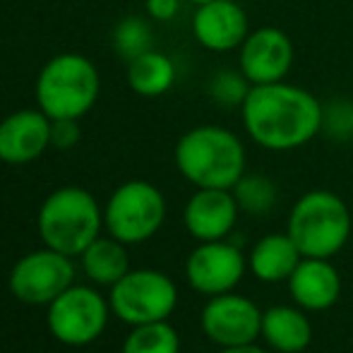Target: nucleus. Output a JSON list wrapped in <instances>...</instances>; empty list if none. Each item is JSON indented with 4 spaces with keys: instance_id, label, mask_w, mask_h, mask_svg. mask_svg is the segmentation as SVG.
<instances>
[{
    "instance_id": "obj_27",
    "label": "nucleus",
    "mask_w": 353,
    "mask_h": 353,
    "mask_svg": "<svg viewBox=\"0 0 353 353\" xmlns=\"http://www.w3.org/2000/svg\"><path fill=\"white\" fill-rule=\"evenodd\" d=\"M219 353H267L257 344H245V346H231V349H221Z\"/></svg>"
},
{
    "instance_id": "obj_8",
    "label": "nucleus",
    "mask_w": 353,
    "mask_h": 353,
    "mask_svg": "<svg viewBox=\"0 0 353 353\" xmlns=\"http://www.w3.org/2000/svg\"><path fill=\"white\" fill-rule=\"evenodd\" d=\"M108 322V303L89 286L65 288L48 305V330L65 346H87L101 336Z\"/></svg>"
},
{
    "instance_id": "obj_9",
    "label": "nucleus",
    "mask_w": 353,
    "mask_h": 353,
    "mask_svg": "<svg viewBox=\"0 0 353 353\" xmlns=\"http://www.w3.org/2000/svg\"><path fill=\"white\" fill-rule=\"evenodd\" d=\"M72 257L43 248L14 262L10 272V291L24 305H51L65 288L72 286Z\"/></svg>"
},
{
    "instance_id": "obj_18",
    "label": "nucleus",
    "mask_w": 353,
    "mask_h": 353,
    "mask_svg": "<svg viewBox=\"0 0 353 353\" xmlns=\"http://www.w3.org/2000/svg\"><path fill=\"white\" fill-rule=\"evenodd\" d=\"M301 260V250L288 233H267L252 245L248 255V270L260 281L279 283L288 281Z\"/></svg>"
},
{
    "instance_id": "obj_10",
    "label": "nucleus",
    "mask_w": 353,
    "mask_h": 353,
    "mask_svg": "<svg viewBox=\"0 0 353 353\" xmlns=\"http://www.w3.org/2000/svg\"><path fill=\"white\" fill-rule=\"evenodd\" d=\"M202 332L221 349L255 344L262 332V310L241 293L212 296L202 307Z\"/></svg>"
},
{
    "instance_id": "obj_22",
    "label": "nucleus",
    "mask_w": 353,
    "mask_h": 353,
    "mask_svg": "<svg viewBox=\"0 0 353 353\" xmlns=\"http://www.w3.org/2000/svg\"><path fill=\"white\" fill-rule=\"evenodd\" d=\"M241 212L248 214H267L276 202V183L262 173H243L241 181L233 185Z\"/></svg>"
},
{
    "instance_id": "obj_3",
    "label": "nucleus",
    "mask_w": 353,
    "mask_h": 353,
    "mask_svg": "<svg viewBox=\"0 0 353 353\" xmlns=\"http://www.w3.org/2000/svg\"><path fill=\"white\" fill-rule=\"evenodd\" d=\"M286 233L303 257L332 260L351 238V210L336 192L310 190L293 205Z\"/></svg>"
},
{
    "instance_id": "obj_11",
    "label": "nucleus",
    "mask_w": 353,
    "mask_h": 353,
    "mask_svg": "<svg viewBox=\"0 0 353 353\" xmlns=\"http://www.w3.org/2000/svg\"><path fill=\"white\" fill-rule=\"evenodd\" d=\"M248 270V257L226 241L200 243L185 262L188 283L197 293L221 296L231 293L241 283Z\"/></svg>"
},
{
    "instance_id": "obj_26",
    "label": "nucleus",
    "mask_w": 353,
    "mask_h": 353,
    "mask_svg": "<svg viewBox=\"0 0 353 353\" xmlns=\"http://www.w3.org/2000/svg\"><path fill=\"white\" fill-rule=\"evenodd\" d=\"M181 10V0H147V12L157 22H171Z\"/></svg>"
},
{
    "instance_id": "obj_14",
    "label": "nucleus",
    "mask_w": 353,
    "mask_h": 353,
    "mask_svg": "<svg viewBox=\"0 0 353 353\" xmlns=\"http://www.w3.org/2000/svg\"><path fill=\"white\" fill-rule=\"evenodd\" d=\"M192 34L207 51H236L250 34L248 14L236 0H214V3L197 5L192 17Z\"/></svg>"
},
{
    "instance_id": "obj_12",
    "label": "nucleus",
    "mask_w": 353,
    "mask_h": 353,
    "mask_svg": "<svg viewBox=\"0 0 353 353\" xmlns=\"http://www.w3.org/2000/svg\"><path fill=\"white\" fill-rule=\"evenodd\" d=\"M241 72L250 84H272L286 79L296 61V48L286 32L276 27H260L248 34L238 48Z\"/></svg>"
},
{
    "instance_id": "obj_7",
    "label": "nucleus",
    "mask_w": 353,
    "mask_h": 353,
    "mask_svg": "<svg viewBox=\"0 0 353 353\" xmlns=\"http://www.w3.org/2000/svg\"><path fill=\"white\" fill-rule=\"evenodd\" d=\"M176 305V283L157 270H130L111 286V310L130 327L168 320Z\"/></svg>"
},
{
    "instance_id": "obj_2",
    "label": "nucleus",
    "mask_w": 353,
    "mask_h": 353,
    "mask_svg": "<svg viewBox=\"0 0 353 353\" xmlns=\"http://www.w3.org/2000/svg\"><path fill=\"white\" fill-rule=\"evenodd\" d=\"M176 166L195 188L233 190L245 173V147L226 128L197 125L178 140Z\"/></svg>"
},
{
    "instance_id": "obj_5",
    "label": "nucleus",
    "mask_w": 353,
    "mask_h": 353,
    "mask_svg": "<svg viewBox=\"0 0 353 353\" xmlns=\"http://www.w3.org/2000/svg\"><path fill=\"white\" fill-rule=\"evenodd\" d=\"M99 72L89 58L79 53H61L39 72L37 101L51 121L82 118L97 103Z\"/></svg>"
},
{
    "instance_id": "obj_19",
    "label": "nucleus",
    "mask_w": 353,
    "mask_h": 353,
    "mask_svg": "<svg viewBox=\"0 0 353 353\" xmlns=\"http://www.w3.org/2000/svg\"><path fill=\"white\" fill-rule=\"evenodd\" d=\"M82 270L99 286H113L130 272V257H128L125 243L118 238H97L87 250L82 252Z\"/></svg>"
},
{
    "instance_id": "obj_17",
    "label": "nucleus",
    "mask_w": 353,
    "mask_h": 353,
    "mask_svg": "<svg viewBox=\"0 0 353 353\" xmlns=\"http://www.w3.org/2000/svg\"><path fill=\"white\" fill-rule=\"evenodd\" d=\"M265 344L276 353H303L312 344V325L298 305H274L262 312Z\"/></svg>"
},
{
    "instance_id": "obj_15",
    "label": "nucleus",
    "mask_w": 353,
    "mask_h": 353,
    "mask_svg": "<svg viewBox=\"0 0 353 353\" xmlns=\"http://www.w3.org/2000/svg\"><path fill=\"white\" fill-rule=\"evenodd\" d=\"M238 212H241V207L233 197V190L197 188L195 195L188 200L183 221L195 241H223L236 226Z\"/></svg>"
},
{
    "instance_id": "obj_1",
    "label": "nucleus",
    "mask_w": 353,
    "mask_h": 353,
    "mask_svg": "<svg viewBox=\"0 0 353 353\" xmlns=\"http://www.w3.org/2000/svg\"><path fill=\"white\" fill-rule=\"evenodd\" d=\"M250 140L270 152H291L322 132L325 106L307 89L288 82L252 84L241 106Z\"/></svg>"
},
{
    "instance_id": "obj_24",
    "label": "nucleus",
    "mask_w": 353,
    "mask_h": 353,
    "mask_svg": "<svg viewBox=\"0 0 353 353\" xmlns=\"http://www.w3.org/2000/svg\"><path fill=\"white\" fill-rule=\"evenodd\" d=\"M252 84L245 79V74L241 70H221L212 77L210 82V94L216 103L221 106H243L248 92H250Z\"/></svg>"
},
{
    "instance_id": "obj_28",
    "label": "nucleus",
    "mask_w": 353,
    "mask_h": 353,
    "mask_svg": "<svg viewBox=\"0 0 353 353\" xmlns=\"http://www.w3.org/2000/svg\"><path fill=\"white\" fill-rule=\"evenodd\" d=\"M190 3H195V5H205V3H214V0H190Z\"/></svg>"
},
{
    "instance_id": "obj_13",
    "label": "nucleus",
    "mask_w": 353,
    "mask_h": 353,
    "mask_svg": "<svg viewBox=\"0 0 353 353\" xmlns=\"http://www.w3.org/2000/svg\"><path fill=\"white\" fill-rule=\"evenodd\" d=\"M51 147V118L39 108H22L0 121V161L22 166Z\"/></svg>"
},
{
    "instance_id": "obj_25",
    "label": "nucleus",
    "mask_w": 353,
    "mask_h": 353,
    "mask_svg": "<svg viewBox=\"0 0 353 353\" xmlns=\"http://www.w3.org/2000/svg\"><path fill=\"white\" fill-rule=\"evenodd\" d=\"M79 125L74 118H58L51 121V147L56 149H70L79 142Z\"/></svg>"
},
{
    "instance_id": "obj_29",
    "label": "nucleus",
    "mask_w": 353,
    "mask_h": 353,
    "mask_svg": "<svg viewBox=\"0 0 353 353\" xmlns=\"http://www.w3.org/2000/svg\"><path fill=\"white\" fill-rule=\"evenodd\" d=\"M351 125H353V108H351Z\"/></svg>"
},
{
    "instance_id": "obj_20",
    "label": "nucleus",
    "mask_w": 353,
    "mask_h": 353,
    "mask_svg": "<svg viewBox=\"0 0 353 353\" xmlns=\"http://www.w3.org/2000/svg\"><path fill=\"white\" fill-rule=\"evenodd\" d=\"M173 82H176V65L171 58L154 48L128 63V84L144 99L161 97L173 87Z\"/></svg>"
},
{
    "instance_id": "obj_21",
    "label": "nucleus",
    "mask_w": 353,
    "mask_h": 353,
    "mask_svg": "<svg viewBox=\"0 0 353 353\" xmlns=\"http://www.w3.org/2000/svg\"><path fill=\"white\" fill-rule=\"evenodd\" d=\"M121 353H181V336L166 320L147 322L132 327Z\"/></svg>"
},
{
    "instance_id": "obj_23",
    "label": "nucleus",
    "mask_w": 353,
    "mask_h": 353,
    "mask_svg": "<svg viewBox=\"0 0 353 353\" xmlns=\"http://www.w3.org/2000/svg\"><path fill=\"white\" fill-rule=\"evenodd\" d=\"M152 27L142 17H123L113 29V48L123 61H135L142 53L152 51Z\"/></svg>"
},
{
    "instance_id": "obj_6",
    "label": "nucleus",
    "mask_w": 353,
    "mask_h": 353,
    "mask_svg": "<svg viewBox=\"0 0 353 353\" xmlns=\"http://www.w3.org/2000/svg\"><path fill=\"white\" fill-rule=\"evenodd\" d=\"M166 200L161 190L147 181H128L116 188L103 210L108 233L125 245L144 243L163 226Z\"/></svg>"
},
{
    "instance_id": "obj_16",
    "label": "nucleus",
    "mask_w": 353,
    "mask_h": 353,
    "mask_svg": "<svg viewBox=\"0 0 353 353\" xmlns=\"http://www.w3.org/2000/svg\"><path fill=\"white\" fill-rule=\"evenodd\" d=\"M286 283L293 303L307 312L330 310L341 296L339 272L322 257H303Z\"/></svg>"
},
{
    "instance_id": "obj_4",
    "label": "nucleus",
    "mask_w": 353,
    "mask_h": 353,
    "mask_svg": "<svg viewBox=\"0 0 353 353\" xmlns=\"http://www.w3.org/2000/svg\"><path fill=\"white\" fill-rule=\"evenodd\" d=\"M103 214L84 188H61L39 210V236L43 245L68 257L82 255L99 238Z\"/></svg>"
}]
</instances>
